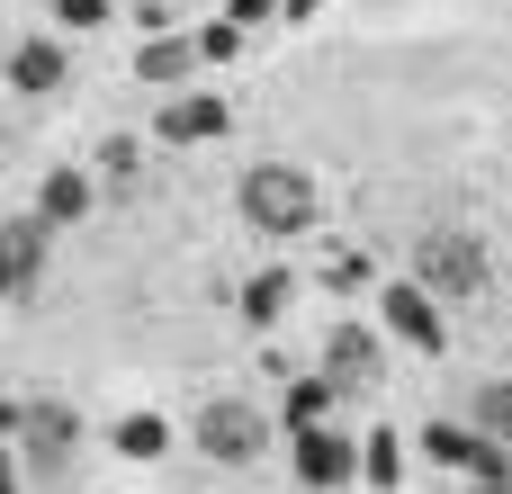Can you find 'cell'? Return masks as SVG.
Returning <instances> with one entry per match:
<instances>
[{"label": "cell", "instance_id": "6da1fadb", "mask_svg": "<svg viewBox=\"0 0 512 494\" xmlns=\"http://www.w3.org/2000/svg\"><path fill=\"white\" fill-rule=\"evenodd\" d=\"M234 207H243L252 234H306V225H315V180H306L297 162H252V171L234 180Z\"/></svg>", "mask_w": 512, "mask_h": 494}, {"label": "cell", "instance_id": "7a4b0ae2", "mask_svg": "<svg viewBox=\"0 0 512 494\" xmlns=\"http://www.w3.org/2000/svg\"><path fill=\"white\" fill-rule=\"evenodd\" d=\"M9 459L27 477H63L81 459V414L63 396H18V423H9Z\"/></svg>", "mask_w": 512, "mask_h": 494}, {"label": "cell", "instance_id": "3957f363", "mask_svg": "<svg viewBox=\"0 0 512 494\" xmlns=\"http://www.w3.org/2000/svg\"><path fill=\"white\" fill-rule=\"evenodd\" d=\"M198 450H207L216 468H252V459L270 450V414H261L252 396H207V405H198Z\"/></svg>", "mask_w": 512, "mask_h": 494}, {"label": "cell", "instance_id": "277c9868", "mask_svg": "<svg viewBox=\"0 0 512 494\" xmlns=\"http://www.w3.org/2000/svg\"><path fill=\"white\" fill-rule=\"evenodd\" d=\"M414 288L441 306V297H477L486 288V243L477 234H423L414 243Z\"/></svg>", "mask_w": 512, "mask_h": 494}, {"label": "cell", "instance_id": "5b68a950", "mask_svg": "<svg viewBox=\"0 0 512 494\" xmlns=\"http://www.w3.org/2000/svg\"><path fill=\"white\" fill-rule=\"evenodd\" d=\"M378 378H387L378 333H369V324H333V342H324V387H333V396H378Z\"/></svg>", "mask_w": 512, "mask_h": 494}, {"label": "cell", "instance_id": "8992f818", "mask_svg": "<svg viewBox=\"0 0 512 494\" xmlns=\"http://www.w3.org/2000/svg\"><path fill=\"white\" fill-rule=\"evenodd\" d=\"M423 450H432L441 468H459V477H477V486H512V468H504V441H486L477 423H450V414H441V423L423 432Z\"/></svg>", "mask_w": 512, "mask_h": 494}, {"label": "cell", "instance_id": "52a82bcc", "mask_svg": "<svg viewBox=\"0 0 512 494\" xmlns=\"http://www.w3.org/2000/svg\"><path fill=\"white\" fill-rule=\"evenodd\" d=\"M378 324L405 342V351H450V324H441V306L414 288V279H396V288H378Z\"/></svg>", "mask_w": 512, "mask_h": 494}, {"label": "cell", "instance_id": "ba28073f", "mask_svg": "<svg viewBox=\"0 0 512 494\" xmlns=\"http://www.w3.org/2000/svg\"><path fill=\"white\" fill-rule=\"evenodd\" d=\"M153 126H162V144H216V135H234V108L207 90H180V99H162Z\"/></svg>", "mask_w": 512, "mask_h": 494}, {"label": "cell", "instance_id": "9c48e42d", "mask_svg": "<svg viewBox=\"0 0 512 494\" xmlns=\"http://www.w3.org/2000/svg\"><path fill=\"white\" fill-rule=\"evenodd\" d=\"M297 477H306L315 494H333L342 477H360V450H351L342 432H324V423H315V432H297Z\"/></svg>", "mask_w": 512, "mask_h": 494}, {"label": "cell", "instance_id": "30bf717a", "mask_svg": "<svg viewBox=\"0 0 512 494\" xmlns=\"http://www.w3.org/2000/svg\"><path fill=\"white\" fill-rule=\"evenodd\" d=\"M63 72H72V54H63L54 36H18V45H9V90L45 99V90H63Z\"/></svg>", "mask_w": 512, "mask_h": 494}, {"label": "cell", "instance_id": "8fae6325", "mask_svg": "<svg viewBox=\"0 0 512 494\" xmlns=\"http://www.w3.org/2000/svg\"><path fill=\"white\" fill-rule=\"evenodd\" d=\"M189 72H198V45H189L180 27H162V36H144V45H135V81H153V90H180Z\"/></svg>", "mask_w": 512, "mask_h": 494}, {"label": "cell", "instance_id": "7c38bea8", "mask_svg": "<svg viewBox=\"0 0 512 494\" xmlns=\"http://www.w3.org/2000/svg\"><path fill=\"white\" fill-rule=\"evenodd\" d=\"M27 216H36V225H54V234H63V225H81V216H90V171H72V162H63V171H45V189H36V207H27Z\"/></svg>", "mask_w": 512, "mask_h": 494}, {"label": "cell", "instance_id": "4fadbf2b", "mask_svg": "<svg viewBox=\"0 0 512 494\" xmlns=\"http://www.w3.org/2000/svg\"><path fill=\"white\" fill-rule=\"evenodd\" d=\"M108 450H117V459H135V468H153V459H171V423H162L153 405H135V414H117V423H108Z\"/></svg>", "mask_w": 512, "mask_h": 494}, {"label": "cell", "instance_id": "5bb4252c", "mask_svg": "<svg viewBox=\"0 0 512 494\" xmlns=\"http://www.w3.org/2000/svg\"><path fill=\"white\" fill-rule=\"evenodd\" d=\"M45 243H54V225H36V216H9V225H0V261H9L18 288L45 270Z\"/></svg>", "mask_w": 512, "mask_h": 494}, {"label": "cell", "instance_id": "9a60e30c", "mask_svg": "<svg viewBox=\"0 0 512 494\" xmlns=\"http://www.w3.org/2000/svg\"><path fill=\"white\" fill-rule=\"evenodd\" d=\"M288 297H297V270H261V279H243V324L270 333V324L288 315Z\"/></svg>", "mask_w": 512, "mask_h": 494}, {"label": "cell", "instance_id": "2e32d148", "mask_svg": "<svg viewBox=\"0 0 512 494\" xmlns=\"http://www.w3.org/2000/svg\"><path fill=\"white\" fill-rule=\"evenodd\" d=\"M333 405H342V396H333V387H324V369H315V378H288V405H279V423H288V432H315Z\"/></svg>", "mask_w": 512, "mask_h": 494}, {"label": "cell", "instance_id": "e0dca14e", "mask_svg": "<svg viewBox=\"0 0 512 494\" xmlns=\"http://www.w3.org/2000/svg\"><path fill=\"white\" fill-rule=\"evenodd\" d=\"M360 477H369L378 494H396V477H405V441H396V432H369V441H360Z\"/></svg>", "mask_w": 512, "mask_h": 494}, {"label": "cell", "instance_id": "ac0fdd59", "mask_svg": "<svg viewBox=\"0 0 512 494\" xmlns=\"http://www.w3.org/2000/svg\"><path fill=\"white\" fill-rule=\"evenodd\" d=\"M477 432H486V441H512V378L477 387Z\"/></svg>", "mask_w": 512, "mask_h": 494}, {"label": "cell", "instance_id": "d6986e66", "mask_svg": "<svg viewBox=\"0 0 512 494\" xmlns=\"http://www.w3.org/2000/svg\"><path fill=\"white\" fill-rule=\"evenodd\" d=\"M117 18V0H54V27L63 36H90V27H108Z\"/></svg>", "mask_w": 512, "mask_h": 494}, {"label": "cell", "instance_id": "ffe728a7", "mask_svg": "<svg viewBox=\"0 0 512 494\" xmlns=\"http://www.w3.org/2000/svg\"><path fill=\"white\" fill-rule=\"evenodd\" d=\"M189 45H198V63H234V54H243V27H225V18H207V27L189 36Z\"/></svg>", "mask_w": 512, "mask_h": 494}, {"label": "cell", "instance_id": "44dd1931", "mask_svg": "<svg viewBox=\"0 0 512 494\" xmlns=\"http://www.w3.org/2000/svg\"><path fill=\"white\" fill-rule=\"evenodd\" d=\"M324 279H333V288H360V279H369V261H360L351 243H324Z\"/></svg>", "mask_w": 512, "mask_h": 494}, {"label": "cell", "instance_id": "7402d4cb", "mask_svg": "<svg viewBox=\"0 0 512 494\" xmlns=\"http://www.w3.org/2000/svg\"><path fill=\"white\" fill-rule=\"evenodd\" d=\"M279 0H225V27H270Z\"/></svg>", "mask_w": 512, "mask_h": 494}, {"label": "cell", "instance_id": "603a6c76", "mask_svg": "<svg viewBox=\"0 0 512 494\" xmlns=\"http://www.w3.org/2000/svg\"><path fill=\"white\" fill-rule=\"evenodd\" d=\"M0 494H27V486H18V459H0Z\"/></svg>", "mask_w": 512, "mask_h": 494}, {"label": "cell", "instance_id": "cb8c5ba5", "mask_svg": "<svg viewBox=\"0 0 512 494\" xmlns=\"http://www.w3.org/2000/svg\"><path fill=\"white\" fill-rule=\"evenodd\" d=\"M279 9H288V18H315V9H324V0H279Z\"/></svg>", "mask_w": 512, "mask_h": 494}, {"label": "cell", "instance_id": "d4e9b609", "mask_svg": "<svg viewBox=\"0 0 512 494\" xmlns=\"http://www.w3.org/2000/svg\"><path fill=\"white\" fill-rule=\"evenodd\" d=\"M9 297H18V279H9V261H0V306H9Z\"/></svg>", "mask_w": 512, "mask_h": 494}, {"label": "cell", "instance_id": "484cf974", "mask_svg": "<svg viewBox=\"0 0 512 494\" xmlns=\"http://www.w3.org/2000/svg\"><path fill=\"white\" fill-rule=\"evenodd\" d=\"M477 494H512V486H477Z\"/></svg>", "mask_w": 512, "mask_h": 494}]
</instances>
